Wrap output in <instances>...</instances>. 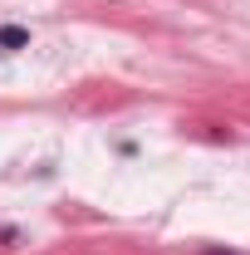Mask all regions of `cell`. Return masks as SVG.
<instances>
[{
	"mask_svg": "<svg viewBox=\"0 0 250 255\" xmlns=\"http://www.w3.org/2000/svg\"><path fill=\"white\" fill-rule=\"evenodd\" d=\"M30 44V30L25 25H0V49L5 54H15V49H25Z\"/></svg>",
	"mask_w": 250,
	"mask_h": 255,
	"instance_id": "obj_1",
	"label": "cell"
}]
</instances>
